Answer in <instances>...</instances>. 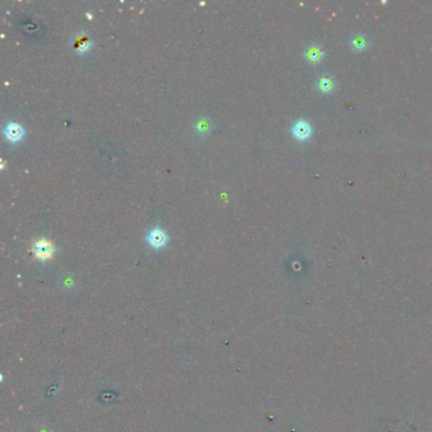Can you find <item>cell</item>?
Here are the masks:
<instances>
[{
	"label": "cell",
	"instance_id": "obj_7",
	"mask_svg": "<svg viewBox=\"0 0 432 432\" xmlns=\"http://www.w3.org/2000/svg\"><path fill=\"white\" fill-rule=\"evenodd\" d=\"M351 43L356 50H363V48H365L366 45H368V41H366V38H364V36L358 35L351 41Z\"/></svg>",
	"mask_w": 432,
	"mask_h": 432
},
{
	"label": "cell",
	"instance_id": "obj_5",
	"mask_svg": "<svg viewBox=\"0 0 432 432\" xmlns=\"http://www.w3.org/2000/svg\"><path fill=\"white\" fill-rule=\"evenodd\" d=\"M323 56H325V51L317 45H312L306 50V57L310 62L317 64V62L322 61Z\"/></svg>",
	"mask_w": 432,
	"mask_h": 432
},
{
	"label": "cell",
	"instance_id": "obj_6",
	"mask_svg": "<svg viewBox=\"0 0 432 432\" xmlns=\"http://www.w3.org/2000/svg\"><path fill=\"white\" fill-rule=\"evenodd\" d=\"M317 88L322 93H331L335 88V80L330 76H322L317 80Z\"/></svg>",
	"mask_w": 432,
	"mask_h": 432
},
{
	"label": "cell",
	"instance_id": "obj_2",
	"mask_svg": "<svg viewBox=\"0 0 432 432\" xmlns=\"http://www.w3.org/2000/svg\"><path fill=\"white\" fill-rule=\"evenodd\" d=\"M147 241L154 247H161L168 241V235L165 233V231L161 230L160 227H155L147 233Z\"/></svg>",
	"mask_w": 432,
	"mask_h": 432
},
{
	"label": "cell",
	"instance_id": "obj_3",
	"mask_svg": "<svg viewBox=\"0 0 432 432\" xmlns=\"http://www.w3.org/2000/svg\"><path fill=\"white\" fill-rule=\"evenodd\" d=\"M33 252H35L36 256L40 257V259L46 260L48 259V257H51V255L54 252V246L46 240L37 241V242L33 245Z\"/></svg>",
	"mask_w": 432,
	"mask_h": 432
},
{
	"label": "cell",
	"instance_id": "obj_4",
	"mask_svg": "<svg viewBox=\"0 0 432 432\" xmlns=\"http://www.w3.org/2000/svg\"><path fill=\"white\" fill-rule=\"evenodd\" d=\"M4 134L9 141H18L23 137L24 129L19 123L8 122L4 125Z\"/></svg>",
	"mask_w": 432,
	"mask_h": 432
},
{
	"label": "cell",
	"instance_id": "obj_1",
	"mask_svg": "<svg viewBox=\"0 0 432 432\" xmlns=\"http://www.w3.org/2000/svg\"><path fill=\"white\" fill-rule=\"evenodd\" d=\"M292 133L297 139L304 141V139L310 138L311 134H312V125L304 119L296 120L292 125Z\"/></svg>",
	"mask_w": 432,
	"mask_h": 432
}]
</instances>
